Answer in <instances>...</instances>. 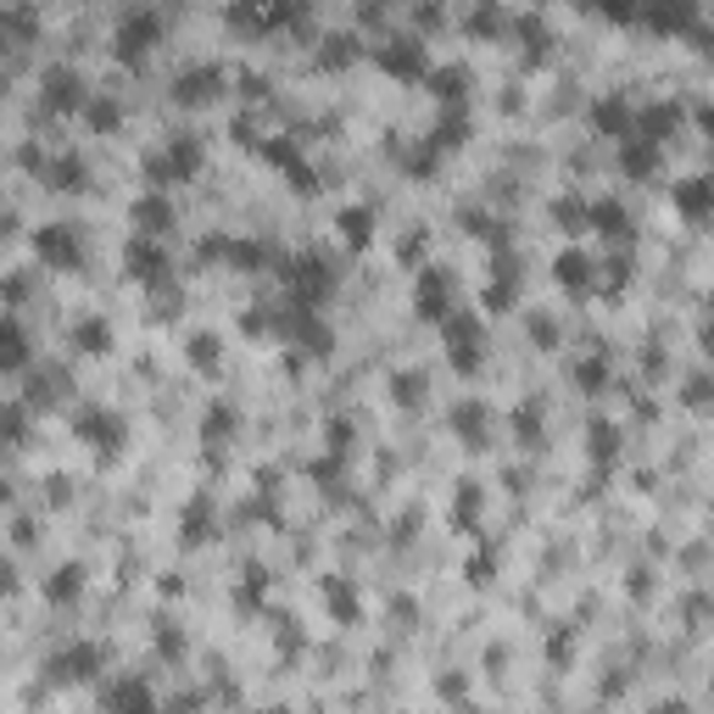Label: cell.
Here are the masks:
<instances>
[{"label":"cell","mask_w":714,"mask_h":714,"mask_svg":"<svg viewBox=\"0 0 714 714\" xmlns=\"http://www.w3.org/2000/svg\"><path fill=\"white\" fill-rule=\"evenodd\" d=\"M302 23H307L302 0H229V28L241 34H285Z\"/></svg>","instance_id":"obj_1"},{"label":"cell","mask_w":714,"mask_h":714,"mask_svg":"<svg viewBox=\"0 0 714 714\" xmlns=\"http://www.w3.org/2000/svg\"><path fill=\"white\" fill-rule=\"evenodd\" d=\"M335 285H341V273H335V263L319 257V252H302V257L285 263V291H291V302H302V307H324V302L335 296Z\"/></svg>","instance_id":"obj_2"},{"label":"cell","mask_w":714,"mask_h":714,"mask_svg":"<svg viewBox=\"0 0 714 714\" xmlns=\"http://www.w3.org/2000/svg\"><path fill=\"white\" fill-rule=\"evenodd\" d=\"M163 34H168V23H163V12L156 7H135L124 23H117V34H112V51H117V62L124 67H140L156 46H163Z\"/></svg>","instance_id":"obj_3"},{"label":"cell","mask_w":714,"mask_h":714,"mask_svg":"<svg viewBox=\"0 0 714 714\" xmlns=\"http://www.w3.org/2000/svg\"><path fill=\"white\" fill-rule=\"evenodd\" d=\"M202 163H207V151H202V140L195 135H174L163 151L145 163V174H151V184L156 190H168V184H190L195 174H202Z\"/></svg>","instance_id":"obj_4"},{"label":"cell","mask_w":714,"mask_h":714,"mask_svg":"<svg viewBox=\"0 0 714 714\" xmlns=\"http://www.w3.org/2000/svg\"><path fill=\"white\" fill-rule=\"evenodd\" d=\"M374 67L385 78H403V85H413V78H430V56L413 34H391L385 46H374Z\"/></svg>","instance_id":"obj_5"},{"label":"cell","mask_w":714,"mask_h":714,"mask_svg":"<svg viewBox=\"0 0 714 714\" xmlns=\"http://www.w3.org/2000/svg\"><path fill=\"white\" fill-rule=\"evenodd\" d=\"M442 341H447V357L458 374H481V319L474 313H447Z\"/></svg>","instance_id":"obj_6"},{"label":"cell","mask_w":714,"mask_h":714,"mask_svg":"<svg viewBox=\"0 0 714 714\" xmlns=\"http://www.w3.org/2000/svg\"><path fill=\"white\" fill-rule=\"evenodd\" d=\"M34 252H39V263L56 268V273H73L78 263H85V241H78L73 224H46V229L34 234Z\"/></svg>","instance_id":"obj_7"},{"label":"cell","mask_w":714,"mask_h":714,"mask_svg":"<svg viewBox=\"0 0 714 714\" xmlns=\"http://www.w3.org/2000/svg\"><path fill=\"white\" fill-rule=\"evenodd\" d=\"M229 90V73L218 67V62H195V67H184L179 78H174V101L179 106H207V101H218Z\"/></svg>","instance_id":"obj_8"},{"label":"cell","mask_w":714,"mask_h":714,"mask_svg":"<svg viewBox=\"0 0 714 714\" xmlns=\"http://www.w3.org/2000/svg\"><path fill=\"white\" fill-rule=\"evenodd\" d=\"M168 252L156 246V234H135V246L124 252V273L135 285H145V291H156V285H168Z\"/></svg>","instance_id":"obj_9"},{"label":"cell","mask_w":714,"mask_h":714,"mask_svg":"<svg viewBox=\"0 0 714 714\" xmlns=\"http://www.w3.org/2000/svg\"><path fill=\"white\" fill-rule=\"evenodd\" d=\"M285 341L302 346V352H313V357H330L335 352V335L319 319V307H302V302H291V313H285Z\"/></svg>","instance_id":"obj_10"},{"label":"cell","mask_w":714,"mask_h":714,"mask_svg":"<svg viewBox=\"0 0 714 714\" xmlns=\"http://www.w3.org/2000/svg\"><path fill=\"white\" fill-rule=\"evenodd\" d=\"M413 313H419L424 324H447V313H452V280H447V268H419Z\"/></svg>","instance_id":"obj_11"},{"label":"cell","mask_w":714,"mask_h":714,"mask_svg":"<svg viewBox=\"0 0 714 714\" xmlns=\"http://www.w3.org/2000/svg\"><path fill=\"white\" fill-rule=\"evenodd\" d=\"M39 101H46V112H85L90 90L73 67H46L39 73Z\"/></svg>","instance_id":"obj_12"},{"label":"cell","mask_w":714,"mask_h":714,"mask_svg":"<svg viewBox=\"0 0 714 714\" xmlns=\"http://www.w3.org/2000/svg\"><path fill=\"white\" fill-rule=\"evenodd\" d=\"M73 430H78V435H85V442H90L95 452H106V458H112L117 447H124V435H129V424H124V419H117L112 408H85V413H78V419H73Z\"/></svg>","instance_id":"obj_13"},{"label":"cell","mask_w":714,"mask_h":714,"mask_svg":"<svg viewBox=\"0 0 714 714\" xmlns=\"http://www.w3.org/2000/svg\"><path fill=\"white\" fill-rule=\"evenodd\" d=\"M642 28H653V34H698V0H642Z\"/></svg>","instance_id":"obj_14"},{"label":"cell","mask_w":714,"mask_h":714,"mask_svg":"<svg viewBox=\"0 0 714 714\" xmlns=\"http://www.w3.org/2000/svg\"><path fill=\"white\" fill-rule=\"evenodd\" d=\"M51 681H95L101 676V648L95 642H73L62 653H51Z\"/></svg>","instance_id":"obj_15"},{"label":"cell","mask_w":714,"mask_h":714,"mask_svg":"<svg viewBox=\"0 0 714 714\" xmlns=\"http://www.w3.org/2000/svg\"><path fill=\"white\" fill-rule=\"evenodd\" d=\"M670 207H676L687 224H703V218H714V179H709V174H698V179H681L676 190H670Z\"/></svg>","instance_id":"obj_16"},{"label":"cell","mask_w":714,"mask_h":714,"mask_svg":"<svg viewBox=\"0 0 714 714\" xmlns=\"http://www.w3.org/2000/svg\"><path fill=\"white\" fill-rule=\"evenodd\" d=\"M659 145L664 140H653V135H625L620 140V174L625 179H653L659 174Z\"/></svg>","instance_id":"obj_17"},{"label":"cell","mask_w":714,"mask_h":714,"mask_svg":"<svg viewBox=\"0 0 714 714\" xmlns=\"http://www.w3.org/2000/svg\"><path fill=\"white\" fill-rule=\"evenodd\" d=\"M591 129L603 140H625V135H637V112L625 106V95H603V101H591Z\"/></svg>","instance_id":"obj_18"},{"label":"cell","mask_w":714,"mask_h":714,"mask_svg":"<svg viewBox=\"0 0 714 714\" xmlns=\"http://www.w3.org/2000/svg\"><path fill=\"white\" fill-rule=\"evenodd\" d=\"M513 296H520V263H513L508 252H497L492 280H486V313H508Z\"/></svg>","instance_id":"obj_19"},{"label":"cell","mask_w":714,"mask_h":714,"mask_svg":"<svg viewBox=\"0 0 714 714\" xmlns=\"http://www.w3.org/2000/svg\"><path fill=\"white\" fill-rule=\"evenodd\" d=\"M129 224H140V234H168L174 229V202L163 190H145L140 202L129 207Z\"/></svg>","instance_id":"obj_20"},{"label":"cell","mask_w":714,"mask_h":714,"mask_svg":"<svg viewBox=\"0 0 714 714\" xmlns=\"http://www.w3.org/2000/svg\"><path fill=\"white\" fill-rule=\"evenodd\" d=\"M552 280H559L570 296H586L591 285H598V263H591L586 252H564L559 263H552Z\"/></svg>","instance_id":"obj_21"},{"label":"cell","mask_w":714,"mask_h":714,"mask_svg":"<svg viewBox=\"0 0 714 714\" xmlns=\"http://www.w3.org/2000/svg\"><path fill=\"white\" fill-rule=\"evenodd\" d=\"M39 174H46V184L51 190H62V195H73V190H85L90 184V163H85V156H51V163L46 168H39Z\"/></svg>","instance_id":"obj_22"},{"label":"cell","mask_w":714,"mask_h":714,"mask_svg":"<svg viewBox=\"0 0 714 714\" xmlns=\"http://www.w3.org/2000/svg\"><path fill=\"white\" fill-rule=\"evenodd\" d=\"M447 430H452V435H463L469 447H481V442H486V430H492L486 403H458V408L447 413Z\"/></svg>","instance_id":"obj_23"},{"label":"cell","mask_w":714,"mask_h":714,"mask_svg":"<svg viewBox=\"0 0 714 714\" xmlns=\"http://www.w3.org/2000/svg\"><path fill=\"white\" fill-rule=\"evenodd\" d=\"M101 703H106V709H151V703H156V692H151L145 681H135V676H124V681H112V687H101Z\"/></svg>","instance_id":"obj_24"},{"label":"cell","mask_w":714,"mask_h":714,"mask_svg":"<svg viewBox=\"0 0 714 714\" xmlns=\"http://www.w3.org/2000/svg\"><path fill=\"white\" fill-rule=\"evenodd\" d=\"M357 56H364V46H357V34H330L324 46H319V56H313V62H319L324 73H341V67H352Z\"/></svg>","instance_id":"obj_25"},{"label":"cell","mask_w":714,"mask_h":714,"mask_svg":"<svg viewBox=\"0 0 714 714\" xmlns=\"http://www.w3.org/2000/svg\"><path fill=\"white\" fill-rule=\"evenodd\" d=\"M78 117L90 124V135H117V129H124V106H117L112 95H90Z\"/></svg>","instance_id":"obj_26"},{"label":"cell","mask_w":714,"mask_h":714,"mask_svg":"<svg viewBox=\"0 0 714 714\" xmlns=\"http://www.w3.org/2000/svg\"><path fill=\"white\" fill-rule=\"evenodd\" d=\"M78 591H85V570L62 564V570L46 581V603H51V609H67V603H78Z\"/></svg>","instance_id":"obj_27"},{"label":"cell","mask_w":714,"mask_h":714,"mask_svg":"<svg viewBox=\"0 0 714 714\" xmlns=\"http://www.w3.org/2000/svg\"><path fill=\"white\" fill-rule=\"evenodd\" d=\"M179 536H184L190 547L213 536V497H190V508L179 513Z\"/></svg>","instance_id":"obj_28"},{"label":"cell","mask_w":714,"mask_h":714,"mask_svg":"<svg viewBox=\"0 0 714 714\" xmlns=\"http://www.w3.org/2000/svg\"><path fill=\"white\" fill-rule=\"evenodd\" d=\"M0 341H7L0 364H7L12 374H23V369H28V335H23V319H17V313H7V324H0Z\"/></svg>","instance_id":"obj_29"},{"label":"cell","mask_w":714,"mask_h":714,"mask_svg":"<svg viewBox=\"0 0 714 714\" xmlns=\"http://www.w3.org/2000/svg\"><path fill=\"white\" fill-rule=\"evenodd\" d=\"M67 391H73V374H67V369H39V374L28 380V403H46V408H51V403H62Z\"/></svg>","instance_id":"obj_30"},{"label":"cell","mask_w":714,"mask_h":714,"mask_svg":"<svg viewBox=\"0 0 714 714\" xmlns=\"http://www.w3.org/2000/svg\"><path fill=\"white\" fill-rule=\"evenodd\" d=\"M591 229L609 234V241H630V213L620 202H591Z\"/></svg>","instance_id":"obj_31"},{"label":"cell","mask_w":714,"mask_h":714,"mask_svg":"<svg viewBox=\"0 0 714 714\" xmlns=\"http://www.w3.org/2000/svg\"><path fill=\"white\" fill-rule=\"evenodd\" d=\"M676 124H681V106H676V101H659V106L637 112V135H653V140H664Z\"/></svg>","instance_id":"obj_32"},{"label":"cell","mask_w":714,"mask_h":714,"mask_svg":"<svg viewBox=\"0 0 714 714\" xmlns=\"http://www.w3.org/2000/svg\"><path fill=\"white\" fill-rule=\"evenodd\" d=\"M73 346H78V352H90V357H106V352H112V324H106V319L73 324Z\"/></svg>","instance_id":"obj_33"},{"label":"cell","mask_w":714,"mask_h":714,"mask_svg":"<svg viewBox=\"0 0 714 714\" xmlns=\"http://www.w3.org/2000/svg\"><path fill=\"white\" fill-rule=\"evenodd\" d=\"M324 603H330V614H335L341 625H352V620H357V591H352L341 575H330V581H324Z\"/></svg>","instance_id":"obj_34"},{"label":"cell","mask_w":714,"mask_h":714,"mask_svg":"<svg viewBox=\"0 0 714 714\" xmlns=\"http://www.w3.org/2000/svg\"><path fill=\"white\" fill-rule=\"evenodd\" d=\"M463 140H469V117H463V112L452 106V112L442 117V124H435V135H430V145H435V151H458Z\"/></svg>","instance_id":"obj_35"},{"label":"cell","mask_w":714,"mask_h":714,"mask_svg":"<svg viewBox=\"0 0 714 714\" xmlns=\"http://www.w3.org/2000/svg\"><path fill=\"white\" fill-rule=\"evenodd\" d=\"M341 234H346V246H369L374 241V213L369 207H346L341 213Z\"/></svg>","instance_id":"obj_36"},{"label":"cell","mask_w":714,"mask_h":714,"mask_svg":"<svg viewBox=\"0 0 714 714\" xmlns=\"http://www.w3.org/2000/svg\"><path fill=\"white\" fill-rule=\"evenodd\" d=\"M229 263L241 268V273H257V268L273 263V252H268L263 241H229Z\"/></svg>","instance_id":"obj_37"},{"label":"cell","mask_w":714,"mask_h":714,"mask_svg":"<svg viewBox=\"0 0 714 714\" xmlns=\"http://www.w3.org/2000/svg\"><path fill=\"white\" fill-rule=\"evenodd\" d=\"M520 39H525V62H547V56H552V34H547V23L525 17V23H520Z\"/></svg>","instance_id":"obj_38"},{"label":"cell","mask_w":714,"mask_h":714,"mask_svg":"<svg viewBox=\"0 0 714 714\" xmlns=\"http://www.w3.org/2000/svg\"><path fill=\"white\" fill-rule=\"evenodd\" d=\"M552 218H559V229H591V202H575V195H564V202H552Z\"/></svg>","instance_id":"obj_39"},{"label":"cell","mask_w":714,"mask_h":714,"mask_svg":"<svg viewBox=\"0 0 714 714\" xmlns=\"http://www.w3.org/2000/svg\"><path fill=\"white\" fill-rule=\"evenodd\" d=\"M463 85H469V73L463 67H447V73H430V90H435V101H463Z\"/></svg>","instance_id":"obj_40"},{"label":"cell","mask_w":714,"mask_h":714,"mask_svg":"<svg viewBox=\"0 0 714 714\" xmlns=\"http://www.w3.org/2000/svg\"><path fill=\"white\" fill-rule=\"evenodd\" d=\"M614 452H620V430L609 419H598L591 424V463H614Z\"/></svg>","instance_id":"obj_41"},{"label":"cell","mask_w":714,"mask_h":714,"mask_svg":"<svg viewBox=\"0 0 714 714\" xmlns=\"http://www.w3.org/2000/svg\"><path fill=\"white\" fill-rule=\"evenodd\" d=\"M586 7L609 23H642V0H586Z\"/></svg>","instance_id":"obj_42"},{"label":"cell","mask_w":714,"mask_h":714,"mask_svg":"<svg viewBox=\"0 0 714 714\" xmlns=\"http://www.w3.org/2000/svg\"><path fill=\"white\" fill-rule=\"evenodd\" d=\"M391 396H396L403 408H419V403H424V374H419V369L396 374V380H391Z\"/></svg>","instance_id":"obj_43"},{"label":"cell","mask_w":714,"mask_h":714,"mask_svg":"<svg viewBox=\"0 0 714 714\" xmlns=\"http://www.w3.org/2000/svg\"><path fill=\"white\" fill-rule=\"evenodd\" d=\"M508 28V17L492 7V0H486V7H474V17H469V34H481V39H497Z\"/></svg>","instance_id":"obj_44"},{"label":"cell","mask_w":714,"mask_h":714,"mask_svg":"<svg viewBox=\"0 0 714 714\" xmlns=\"http://www.w3.org/2000/svg\"><path fill=\"white\" fill-rule=\"evenodd\" d=\"M575 385L581 391H603L609 385V364H603V357H581V364H575Z\"/></svg>","instance_id":"obj_45"},{"label":"cell","mask_w":714,"mask_h":714,"mask_svg":"<svg viewBox=\"0 0 714 714\" xmlns=\"http://www.w3.org/2000/svg\"><path fill=\"white\" fill-rule=\"evenodd\" d=\"M513 435H520L525 447L541 435V408H536V403H520V408H513Z\"/></svg>","instance_id":"obj_46"},{"label":"cell","mask_w":714,"mask_h":714,"mask_svg":"<svg viewBox=\"0 0 714 714\" xmlns=\"http://www.w3.org/2000/svg\"><path fill=\"white\" fill-rule=\"evenodd\" d=\"M234 424H241V413H234V408H213L207 413V424H202V435H207V442H218V435H224V442H229V435H234Z\"/></svg>","instance_id":"obj_47"},{"label":"cell","mask_w":714,"mask_h":714,"mask_svg":"<svg viewBox=\"0 0 714 714\" xmlns=\"http://www.w3.org/2000/svg\"><path fill=\"white\" fill-rule=\"evenodd\" d=\"M190 364L202 369V374H213L218 369V335H195L190 341Z\"/></svg>","instance_id":"obj_48"},{"label":"cell","mask_w":714,"mask_h":714,"mask_svg":"<svg viewBox=\"0 0 714 714\" xmlns=\"http://www.w3.org/2000/svg\"><path fill=\"white\" fill-rule=\"evenodd\" d=\"M184 648H190V642H184V630H174V625H156V653H163L168 664H174V659H184Z\"/></svg>","instance_id":"obj_49"},{"label":"cell","mask_w":714,"mask_h":714,"mask_svg":"<svg viewBox=\"0 0 714 714\" xmlns=\"http://www.w3.org/2000/svg\"><path fill=\"white\" fill-rule=\"evenodd\" d=\"M463 229H469V234H481V241H492V246L508 241V234L497 229V218H486V213H463Z\"/></svg>","instance_id":"obj_50"},{"label":"cell","mask_w":714,"mask_h":714,"mask_svg":"<svg viewBox=\"0 0 714 714\" xmlns=\"http://www.w3.org/2000/svg\"><path fill=\"white\" fill-rule=\"evenodd\" d=\"M687 408H714V374H698V380H687Z\"/></svg>","instance_id":"obj_51"},{"label":"cell","mask_w":714,"mask_h":714,"mask_svg":"<svg viewBox=\"0 0 714 714\" xmlns=\"http://www.w3.org/2000/svg\"><path fill=\"white\" fill-rule=\"evenodd\" d=\"M263 163H273V168H296V145H291V140H268V145H263Z\"/></svg>","instance_id":"obj_52"},{"label":"cell","mask_w":714,"mask_h":714,"mask_svg":"<svg viewBox=\"0 0 714 714\" xmlns=\"http://www.w3.org/2000/svg\"><path fill=\"white\" fill-rule=\"evenodd\" d=\"M474 508H481V486L463 481V486H458V525H469V520H474Z\"/></svg>","instance_id":"obj_53"},{"label":"cell","mask_w":714,"mask_h":714,"mask_svg":"<svg viewBox=\"0 0 714 714\" xmlns=\"http://www.w3.org/2000/svg\"><path fill=\"white\" fill-rule=\"evenodd\" d=\"M7 34H12V46H23V39L34 34V17H28V7H12V12H7Z\"/></svg>","instance_id":"obj_54"},{"label":"cell","mask_w":714,"mask_h":714,"mask_svg":"<svg viewBox=\"0 0 714 714\" xmlns=\"http://www.w3.org/2000/svg\"><path fill=\"white\" fill-rule=\"evenodd\" d=\"M531 341L536 346H559V324H552V319H531Z\"/></svg>","instance_id":"obj_55"},{"label":"cell","mask_w":714,"mask_h":714,"mask_svg":"<svg viewBox=\"0 0 714 714\" xmlns=\"http://www.w3.org/2000/svg\"><path fill=\"white\" fill-rule=\"evenodd\" d=\"M469 575H474V586H486V575H497V564H492V559H486V552H481V559H474V564H469Z\"/></svg>","instance_id":"obj_56"},{"label":"cell","mask_w":714,"mask_h":714,"mask_svg":"<svg viewBox=\"0 0 714 714\" xmlns=\"http://www.w3.org/2000/svg\"><path fill=\"white\" fill-rule=\"evenodd\" d=\"M630 280V263H609V285H625Z\"/></svg>","instance_id":"obj_57"},{"label":"cell","mask_w":714,"mask_h":714,"mask_svg":"<svg viewBox=\"0 0 714 714\" xmlns=\"http://www.w3.org/2000/svg\"><path fill=\"white\" fill-rule=\"evenodd\" d=\"M698 124H703V129L714 135V106H703V112H698Z\"/></svg>","instance_id":"obj_58"},{"label":"cell","mask_w":714,"mask_h":714,"mask_svg":"<svg viewBox=\"0 0 714 714\" xmlns=\"http://www.w3.org/2000/svg\"><path fill=\"white\" fill-rule=\"evenodd\" d=\"M698 39H703V56H714V28H703Z\"/></svg>","instance_id":"obj_59"},{"label":"cell","mask_w":714,"mask_h":714,"mask_svg":"<svg viewBox=\"0 0 714 714\" xmlns=\"http://www.w3.org/2000/svg\"><path fill=\"white\" fill-rule=\"evenodd\" d=\"M703 352H714V319L703 324Z\"/></svg>","instance_id":"obj_60"}]
</instances>
